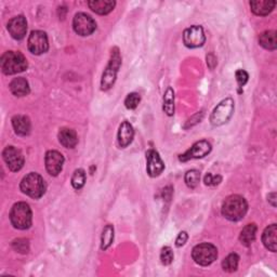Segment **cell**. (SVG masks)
Masks as SVG:
<instances>
[{
    "label": "cell",
    "instance_id": "e575fe53",
    "mask_svg": "<svg viewBox=\"0 0 277 277\" xmlns=\"http://www.w3.org/2000/svg\"><path fill=\"white\" fill-rule=\"evenodd\" d=\"M187 238H189V235H187L186 232H181V233L179 234V236L177 237L175 246L177 247H182L187 242Z\"/></svg>",
    "mask_w": 277,
    "mask_h": 277
},
{
    "label": "cell",
    "instance_id": "ac0fdd59",
    "mask_svg": "<svg viewBox=\"0 0 277 277\" xmlns=\"http://www.w3.org/2000/svg\"><path fill=\"white\" fill-rule=\"evenodd\" d=\"M262 242L266 249L275 253L277 249V225L272 224L267 226L262 235Z\"/></svg>",
    "mask_w": 277,
    "mask_h": 277
},
{
    "label": "cell",
    "instance_id": "5bb4252c",
    "mask_svg": "<svg viewBox=\"0 0 277 277\" xmlns=\"http://www.w3.org/2000/svg\"><path fill=\"white\" fill-rule=\"evenodd\" d=\"M8 31L15 40H22L28 32V22L23 15L15 16L8 23Z\"/></svg>",
    "mask_w": 277,
    "mask_h": 277
},
{
    "label": "cell",
    "instance_id": "44dd1931",
    "mask_svg": "<svg viewBox=\"0 0 277 277\" xmlns=\"http://www.w3.org/2000/svg\"><path fill=\"white\" fill-rule=\"evenodd\" d=\"M88 6L90 7L93 12L101 15H105L113 11V9L116 6V3L112 2V0H92V2L88 3Z\"/></svg>",
    "mask_w": 277,
    "mask_h": 277
},
{
    "label": "cell",
    "instance_id": "f546056e",
    "mask_svg": "<svg viewBox=\"0 0 277 277\" xmlns=\"http://www.w3.org/2000/svg\"><path fill=\"white\" fill-rule=\"evenodd\" d=\"M140 101H141L140 94H138L136 92H132L127 95L126 100H124V105H126L128 110H135L138 107Z\"/></svg>",
    "mask_w": 277,
    "mask_h": 277
},
{
    "label": "cell",
    "instance_id": "5b68a950",
    "mask_svg": "<svg viewBox=\"0 0 277 277\" xmlns=\"http://www.w3.org/2000/svg\"><path fill=\"white\" fill-rule=\"evenodd\" d=\"M120 65H121V58L119 55V50L118 48H114L112 50L111 60L102 75V80H101L102 90L106 91L113 87Z\"/></svg>",
    "mask_w": 277,
    "mask_h": 277
},
{
    "label": "cell",
    "instance_id": "7402d4cb",
    "mask_svg": "<svg viewBox=\"0 0 277 277\" xmlns=\"http://www.w3.org/2000/svg\"><path fill=\"white\" fill-rule=\"evenodd\" d=\"M9 87H10V91L15 96H25L30 93V84L23 77L14 78Z\"/></svg>",
    "mask_w": 277,
    "mask_h": 277
},
{
    "label": "cell",
    "instance_id": "52a82bcc",
    "mask_svg": "<svg viewBox=\"0 0 277 277\" xmlns=\"http://www.w3.org/2000/svg\"><path fill=\"white\" fill-rule=\"evenodd\" d=\"M233 113H234V101L232 100L231 97H228V99L220 102L216 109L213 110L210 116V122L214 127H220L231 119Z\"/></svg>",
    "mask_w": 277,
    "mask_h": 277
},
{
    "label": "cell",
    "instance_id": "ffe728a7",
    "mask_svg": "<svg viewBox=\"0 0 277 277\" xmlns=\"http://www.w3.org/2000/svg\"><path fill=\"white\" fill-rule=\"evenodd\" d=\"M59 141L66 148H74L78 143V137L75 130L69 128H62L59 132Z\"/></svg>",
    "mask_w": 277,
    "mask_h": 277
},
{
    "label": "cell",
    "instance_id": "9a60e30c",
    "mask_svg": "<svg viewBox=\"0 0 277 277\" xmlns=\"http://www.w3.org/2000/svg\"><path fill=\"white\" fill-rule=\"evenodd\" d=\"M146 160H147L146 170L150 177L153 178L158 177L164 171L165 164L156 150L149 149L146 153Z\"/></svg>",
    "mask_w": 277,
    "mask_h": 277
},
{
    "label": "cell",
    "instance_id": "277c9868",
    "mask_svg": "<svg viewBox=\"0 0 277 277\" xmlns=\"http://www.w3.org/2000/svg\"><path fill=\"white\" fill-rule=\"evenodd\" d=\"M21 191L32 198H40L46 193V183L42 177L36 172H31L21 181Z\"/></svg>",
    "mask_w": 277,
    "mask_h": 277
},
{
    "label": "cell",
    "instance_id": "3957f363",
    "mask_svg": "<svg viewBox=\"0 0 277 277\" xmlns=\"http://www.w3.org/2000/svg\"><path fill=\"white\" fill-rule=\"evenodd\" d=\"M10 221L17 230H28L32 226L33 213L29 204L16 203L10 211Z\"/></svg>",
    "mask_w": 277,
    "mask_h": 277
},
{
    "label": "cell",
    "instance_id": "d4e9b609",
    "mask_svg": "<svg viewBox=\"0 0 277 277\" xmlns=\"http://www.w3.org/2000/svg\"><path fill=\"white\" fill-rule=\"evenodd\" d=\"M164 112L168 116L174 114V92L170 87L167 89L164 94Z\"/></svg>",
    "mask_w": 277,
    "mask_h": 277
},
{
    "label": "cell",
    "instance_id": "d6a6232c",
    "mask_svg": "<svg viewBox=\"0 0 277 277\" xmlns=\"http://www.w3.org/2000/svg\"><path fill=\"white\" fill-rule=\"evenodd\" d=\"M235 77H236V80H237V83H238V86L242 88L244 87L247 82H248V78H249V75L246 70L244 69H239L236 71V74H235Z\"/></svg>",
    "mask_w": 277,
    "mask_h": 277
},
{
    "label": "cell",
    "instance_id": "4316f807",
    "mask_svg": "<svg viewBox=\"0 0 277 277\" xmlns=\"http://www.w3.org/2000/svg\"><path fill=\"white\" fill-rule=\"evenodd\" d=\"M238 262H239V257L236 254H231L222 262L223 270L229 273L235 272L238 267Z\"/></svg>",
    "mask_w": 277,
    "mask_h": 277
},
{
    "label": "cell",
    "instance_id": "ba28073f",
    "mask_svg": "<svg viewBox=\"0 0 277 277\" xmlns=\"http://www.w3.org/2000/svg\"><path fill=\"white\" fill-rule=\"evenodd\" d=\"M29 50L36 56H40L46 53L49 49V41L47 34L41 31H34L29 37Z\"/></svg>",
    "mask_w": 277,
    "mask_h": 277
},
{
    "label": "cell",
    "instance_id": "8d00e7d4",
    "mask_svg": "<svg viewBox=\"0 0 277 277\" xmlns=\"http://www.w3.org/2000/svg\"><path fill=\"white\" fill-rule=\"evenodd\" d=\"M269 202H271L273 207H276V193L269 194Z\"/></svg>",
    "mask_w": 277,
    "mask_h": 277
},
{
    "label": "cell",
    "instance_id": "30bf717a",
    "mask_svg": "<svg viewBox=\"0 0 277 277\" xmlns=\"http://www.w3.org/2000/svg\"><path fill=\"white\" fill-rule=\"evenodd\" d=\"M73 29L75 33L80 36H89L95 31L96 23L90 15L77 13L73 21Z\"/></svg>",
    "mask_w": 277,
    "mask_h": 277
},
{
    "label": "cell",
    "instance_id": "836d02e7",
    "mask_svg": "<svg viewBox=\"0 0 277 277\" xmlns=\"http://www.w3.org/2000/svg\"><path fill=\"white\" fill-rule=\"evenodd\" d=\"M221 181H222V177L221 175H213L211 173H208V174H206V177H205V184L209 185V186L217 185Z\"/></svg>",
    "mask_w": 277,
    "mask_h": 277
},
{
    "label": "cell",
    "instance_id": "9c48e42d",
    "mask_svg": "<svg viewBox=\"0 0 277 277\" xmlns=\"http://www.w3.org/2000/svg\"><path fill=\"white\" fill-rule=\"evenodd\" d=\"M206 41L204 30L202 26L194 25L190 29H186L183 33V42L187 48H199Z\"/></svg>",
    "mask_w": 277,
    "mask_h": 277
},
{
    "label": "cell",
    "instance_id": "8992f818",
    "mask_svg": "<svg viewBox=\"0 0 277 277\" xmlns=\"http://www.w3.org/2000/svg\"><path fill=\"white\" fill-rule=\"evenodd\" d=\"M192 257L193 260L197 264L202 266H208L217 260L218 249L212 244L203 243L193 248Z\"/></svg>",
    "mask_w": 277,
    "mask_h": 277
},
{
    "label": "cell",
    "instance_id": "6da1fadb",
    "mask_svg": "<svg viewBox=\"0 0 277 277\" xmlns=\"http://www.w3.org/2000/svg\"><path fill=\"white\" fill-rule=\"evenodd\" d=\"M248 204L239 195H231L222 205V214L230 221L242 220L247 213Z\"/></svg>",
    "mask_w": 277,
    "mask_h": 277
},
{
    "label": "cell",
    "instance_id": "d590c367",
    "mask_svg": "<svg viewBox=\"0 0 277 277\" xmlns=\"http://www.w3.org/2000/svg\"><path fill=\"white\" fill-rule=\"evenodd\" d=\"M207 64L210 68H214V66L217 65V59L213 53H210V55L207 56Z\"/></svg>",
    "mask_w": 277,
    "mask_h": 277
},
{
    "label": "cell",
    "instance_id": "d6986e66",
    "mask_svg": "<svg viewBox=\"0 0 277 277\" xmlns=\"http://www.w3.org/2000/svg\"><path fill=\"white\" fill-rule=\"evenodd\" d=\"M276 6V2L273 0H257V2L250 3V7H251V11L256 15L264 16L271 13Z\"/></svg>",
    "mask_w": 277,
    "mask_h": 277
},
{
    "label": "cell",
    "instance_id": "f1b7e54d",
    "mask_svg": "<svg viewBox=\"0 0 277 277\" xmlns=\"http://www.w3.org/2000/svg\"><path fill=\"white\" fill-rule=\"evenodd\" d=\"M184 180L186 185L190 187V189H195V187H197V185L199 184V180H200V172L198 170H190L185 173Z\"/></svg>",
    "mask_w": 277,
    "mask_h": 277
},
{
    "label": "cell",
    "instance_id": "8fae6325",
    "mask_svg": "<svg viewBox=\"0 0 277 277\" xmlns=\"http://www.w3.org/2000/svg\"><path fill=\"white\" fill-rule=\"evenodd\" d=\"M3 157L7 167L11 171H19L24 166V156L20 149L14 146H8L3 152Z\"/></svg>",
    "mask_w": 277,
    "mask_h": 277
},
{
    "label": "cell",
    "instance_id": "603a6c76",
    "mask_svg": "<svg viewBox=\"0 0 277 277\" xmlns=\"http://www.w3.org/2000/svg\"><path fill=\"white\" fill-rule=\"evenodd\" d=\"M256 235H257V225L255 224V223L248 224L243 229L242 232H240V235H239L240 243L246 247H249L255 242Z\"/></svg>",
    "mask_w": 277,
    "mask_h": 277
},
{
    "label": "cell",
    "instance_id": "2e32d148",
    "mask_svg": "<svg viewBox=\"0 0 277 277\" xmlns=\"http://www.w3.org/2000/svg\"><path fill=\"white\" fill-rule=\"evenodd\" d=\"M135 137V130L132 124L128 121H123L118 130V144L120 147L124 148L131 144V142Z\"/></svg>",
    "mask_w": 277,
    "mask_h": 277
},
{
    "label": "cell",
    "instance_id": "4dcf8cb0",
    "mask_svg": "<svg viewBox=\"0 0 277 277\" xmlns=\"http://www.w3.org/2000/svg\"><path fill=\"white\" fill-rule=\"evenodd\" d=\"M160 260L164 265L171 264L173 261V251L170 247H164L162 249V253H160Z\"/></svg>",
    "mask_w": 277,
    "mask_h": 277
},
{
    "label": "cell",
    "instance_id": "7a4b0ae2",
    "mask_svg": "<svg viewBox=\"0 0 277 277\" xmlns=\"http://www.w3.org/2000/svg\"><path fill=\"white\" fill-rule=\"evenodd\" d=\"M3 73L6 75H14L22 73L28 68V60L19 51H8L4 53L0 60Z\"/></svg>",
    "mask_w": 277,
    "mask_h": 277
},
{
    "label": "cell",
    "instance_id": "4fadbf2b",
    "mask_svg": "<svg viewBox=\"0 0 277 277\" xmlns=\"http://www.w3.org/2000/svg\"><path fill=\"white\" fill-rule=\"evenodd\" d=\"M44 163H46V169L49 174L57 177L63 168L64 157L58 150H49L44 157Z\"/></svg>",
    "mask_w": 277,
    "mask_h": 277
},
{
    "label": "cell",
    "instance_id": "cb8c5ba5",
    "mask_svg": "<svg viewBox=\"0 0 277 277\" xmlns=\"http://www.w3.org/2000/svg\"><path fill=\"white\" fill-rule=\"evenodd\" d=\"M259 43L266 50H275L277 48V38L275 31L263 32L259 37Z\"/></svg>",
    "mask_w": 277,
    "mask_h": 277
},
{
    "label": "cell",
    "instance_id": "e0dca14e",
    "mask_svg": "<svg viewBox=\"0 0 277 277\" xmlns=\"http://www.w3.org/2000/svg\"><path fill=\"white\" fill-rule=\"evenodd\" d=\"M12 126L16 135L21 137L29 136L31 132V120L23 115H16L12 118Z\"/></svg>",
    "mask_w": 277,
    "mask_h": 277
},
{
    "label": "cell",
    "instance_id": "1f68e13d",
    "mask_svg": "<svg viewBox=\"0 0 277 277\" xmlns=\"http://www.w3.org/2000/svg\"><path fill=\"white\" fill-rule=\"evenodd\" d=\"M13 248L16 250V251H19L21 254H28L30 247H29V240L25 238H19L15 239L13 244H12Z\"/></svg>",
    "mask_w": 277,
    "mask_h": 277
},
{
    "label": "cell",
    "instance_id": "484cf974",
    "mask_svg": "<svg viewBox=\"0 0 277 277\" xmlns=\"http://www.w3.org/2000/svg\"><path fill=\"white\" fill-rule=\"evenodd\" d=\"M114 240V228L113 225L109 224L103 229L102 237H101V249L106 250L109 249Z\"/></svg>",
    "mask_w": 277,
    "mask_h": 277
},
{
    "label": "cell",
    "instance_id": "83f0119b",
    "mask_svg": "<svg viewBox=\"0 0 277 277\" xmlns=\"http://www.w3.org/2000/svg\"><path fill=\"white\" fill-rule=\"evenodd\" d=\"M86 183V172L83 169H77L71 177V185L75 190L83 189Z\"/></svg>",
    "mask_w": 277,
    "mask_h": 277
},
{
    "label": "cell",
    "instance_id": "7c38bea8",
    "mask_svg": "<svg viewBox=\"0 0 277 277\" xmlns=\"http://www.w3.org/2000/svg\"><path fill=\"white\" fill-rule=\"evenodd\" d=\"M211 148H212L211 144L208 141L206 140L198 141L196 142L189 150H186L183 155L180 156V160L181 162H187V160L190 159L203 158L210 153Z\"/></svg>",
    "mask_w": 277,
    "mask_h": 277
}]
</instances>
